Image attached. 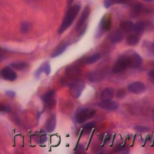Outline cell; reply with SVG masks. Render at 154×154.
Listing matches in <instances>:
<instances>
[{"instance_id": "1", "label": "cell", "mask_w": 154, "mask_h": 154, "mask_svg": "<svg viewBox=\"0 0 154 154\" xmlns=\"http://www.w3.org/2000/svg\"><path fill=\"white\" fill-rule=\"evenodd\" d=\"M80 10L79 5H75L70 7L67 11L62 23L58 29V33L61 34L64 32L69 26H71L75 19L77 16Z\"/></svg>"}, {"instance_id": "2", "label": "cell", "mask_w": 154, "mask_h": 154, "mask_svg": "<svg viewBox=\"0 0 154 154\" xmlns=\"http://www.w3.org/2000/svg\"><path fill=\"white\" fill-rule=\"evenodd\" d=\"M96 112V109L91 108H86L80 109L76 112L75 116V121L79 124L84 123L87 120L91 119L95 115Z\"/></svg>"}, {"instance_id": "3", "label": "cell", "mask_w": 154, "mask_h": 154, "mask_svg": "<svg viewBox=\"0 0 154 154\" xmlns=\"http://www.w3.org/2000/svg\"><path fill=\"white\" fill-rule=\"evenodd\" d=\"M85 82L81 79H75L70 84L69 91L74 98H78L85 88Z\"/></svg>"}, {"instance_id": "4", "label": "cell", "mask_w": 154, "mask_h": 154, "mask_svg": "<svg viewBox=\"0 0 154 154\" xmlns=\"http://www.w3.org/2000/svg\"><path fill=\"white\" fill-rule=\"evenodd\" d=\"M128 67H129V65L127 58L125 55H123L116 60L112 67V72L114 73H119L123 72Z\"/></svg>"}, {"instance_id": "5", "label": "cell", "mask_w": 154, "mask_h": 154, "mask_svg": "<svg viewBox=\"0 0 154 154\" xmlns=\"http://www.w3.org/2000/svg\"><path fill=\"white\" fill-rule=\"evenodd\" d=\"M126 57L128 62L129 67L132 69H138L141 67L142 64V58L138 54L133 52Z\"/></svg>"}, {"instance_id": "6", "label": "cell", "mask_w": 154, "mask_h": 154, "mask_svg": "<svg viewBox=\"0 0 154 154\" xmlns=\"http://www.w3.org/2000/svg\"><path fill=\"white\" fill-rule=\"evenodd\" d=\"M0 76L2 79L8 81H14L17 78L16 73L10 67H5L2 69L0 71Z\"/></svg>"}, {"instance_id": "7", "label": "cell", "mask_w": 154, "mask_h": 154, "mask_svg": "<svg viewBox=\"0 0 154 154\" xmlns=\"http://www.w3.org/2000/svg\"><path fill=\"white\" fill-rule=\"evenodd\" d=\"M98 106L103 109L107 110V111H114L116 110L119 105L117 102L112 100L111 99L109 100H102V101L99 102L97 103Z\"/></svg>"}, {"instance_id": "8", "label": "cell", "mask_w": 154, "mask_h": 154, "mask_svg": "<svg viewBox=\"0 0 154 154\" xmlns=\"http://www.w3.org/2000/svg\"><path fill=\"white\" fill-rule=\"evenodd\" d=\"M128 90L129 92L134 94H141L146 90L145 85L139 81L134 82L128 85Z\"/></svg>"}, {"instance_id": "9", "label": "cell", "mask_w": 154, "mask_h": 154, "mask_svg": "<svg viewBox=\"0 0 154 154\" xmlns=\"http://www.w3.org/2000/svg\"><path fill=\"white\" fill-rule=\"evenodd\" d=\"M105 76V72L102 70H96L88 72L87 78L92 82H97L100 81Z\"/></svg>"}, {"instance_id": "10", "label": "cell", "mask_w": 154, "mask_h": 154, "mask_svg": "<svg viewBox=\"0 0 154 154\" xmlns=\"http://www.w3.org/2000/svg\"><path fill=\"white\" fill-rule=\"evenodd\" d=\"M89 14H90V7H89V6L86 5L85 8L82 11V12L81 13V15L80 16V18H79V20L78 21L77 24L76 25L75 28H76V31H78L81 29V28L82 27V26L85 23L87 19L88 18Z\"/></svg>"}, {"instance_id": "11", "label": "cell", "mask_w": 154, "mask_h": 154, "mask_svg": "<svg viewBox=\"0 0 154 154\" xmlns=\"http://www.w3.org/2000/svg\"><path fill=\"white\" fill-rule=\"evenodd\" d=\"M112 25V20L111 15L106 14L105 15L100 21V28L103 31H107L111 29Z\"/></svg>"}, {"instance_id": "12", "label": "cell", "mask_w": 154, "mask_h": 154, "mask_svg": "<svg viewBox=\"0 0 154 154\" xmlns=\"http://www.w3.org/2000/svg\"><path fill=\"white\" fill-rule=\"evenodd\" d=\"M123 38V34L121 30L116 29L113 31L108 36L109 41L112 43H117L122 40Z\"/></svg>"}, {"instance_id": "13", "label": "cell", "mask_w": 154, "mask_h": 154, "mask_svg": "<svg viewBox=\"0 0 154 154\" xmlns=\"http://www.w3.org/2000/svg\"><path fill=\"white\" fill-rule=\"evenodd\" d=\"M57 123L56 116L55 114H52L46 120L45 123V129L49 132H51L54 131Z\"/></svg>"}, {"instance_id": "14", "label": "cell", "mask_w": 154, "mask_h": 154, "mask_svg": "<svg viewBox=\"0 0 154 154\" xmlns=\"http://www.w3.org/2000/svg\"><path fill=\"white\" fill-rule=\"evenodd\" d=\"M81 70L79 68L75 66H70L66 70V75L69 78H72L79 75Z\"/></svg>"}, {"instance_id": "15", "label": "cell", "mask_w": 154, "mask_h": 154, "mask_svg": "<svg viewBox=\"0 0 154 154\" xmlns=\"http://www.w3.org/2000/svg\"><path fill=\"white\" fill-rule=\"evenodd\" d=\"M114 94V90L112 87H107L103 88L100 94L101 100L112 99Z\"/></svg>"}, {"instance_id": "16", "label": "cell", "mask_w": 154, "mask_h": 154, "mask_svg": "<svg viewBox=\"0 0 154 154\" xmlns=\"http://www.w3.org/2000/svg\"><path fill=\"white\" fill-rule=\"evenodd\" d=\"M51 66L49 63L45 62L43 63L35 71V76L36 77H39L40 75L43 72L45 73L46 75H49L51 73Z\"/></svg>"}, {"instance_id": "17", "label": "cell", "mask_w": 154, "mask_h": 154, "mask_svg": "<svg viewBox=\"0 0 154 154\" xmlns=\"http://www.w3.org/2000/svg\"><path fill=\"white\" fill-rule=\"evenodd\" d=\"M134 23L130 20H125L120 23V27L122 31L126 33H128L133 31Z\"/></svg>"}, {"instance_id": "18", "label": "cell", "mask_w": 154, "mask_h": 154, "mask_svg": "<svg viewBox=\"0 0 154 154\" xmlns=\"http://www.w3.org/2000/svg\"><path fill=\"white\" fill-rule=\"evenodd\" d=\"M140 40L139 35L135 34H129L126 37V43L129 46H134L138 44Z\"/></svg>"}, {"instance_id": "19", "label": "cell", "mask_w": 154, "mask_h": 154, "mask_svg": "<svg viewBox=\"0 0 154 154\" xmlns=\"http://www.w3.org/2000/svg\"><path fill=\"white\" fill-rule=\"evenodd\" d=\"M144 28H145V24L144 23V22L141 21H139L136 22L134 24L133 31L135 32V34L140 36L143 32Z\"/></svg>"}, {"instance_id": "20", "label": "cell", "mask_w": 154, "mask_h": 154, "mask_svg": "<svg viewBox=\"0 0 154 154\" xmlns=\"http://www.w3.org/2000/svg\"><path fill=\"white\" fill-rule=\"evenodd\" d=\"M47 140L46 135L42 132H40L38 134H35L34 137V140L38 144H44Z\"/></svg>"}, {"instance_id": "21", "label": "cell", "mask_w": 154, "mask_h": 154, "mask_svg": "<svg viewBox=\"0 0 154 154\" xmlns=\"http://www.w3.org/2000/svg\"><path fill=\"white\" fill-rule=\"evenodd\" d=\"M67 45L66 44H61V45H60L56 48V49L52 53L51 57H52V58H54V57H57L58 55H61L66 50V49L67 48Z\"/></svg>"}, {"instance_id": "22", "label": "cell", "mask_w": 154, "mask_h": 154, "mask_svg": "<svg viewBox=\"0 0 154 154\" xmlns=\"http://www.w3.org/2000/svg\"><path fill=\"white\" fill-rule=\"evenodd\" d=\"M11 67L17 70H23L26 69L28 67V63L26 62H17V63H12L10 64Z\"/></svg>"}, {"instance_id": "23", "label": "cell", "mask_w": 154, "mask_h": 154, "mask_svg": "<svg viewBox=\"0 0 154 154\" xmlns=\"http://www.w3.org/2000/svg\"><path fill=\"white\" fill-rule=\"evenodd\" d=\"M96 125L95 122H90L82 126V133L84 132L85 134H88Z\"/></svg>"}, {"instance_id": "24", "label": "cell", "mask_w": 154, "mask_h": 154, "mask_svg": "<svg viewBox=\"0 0 154 154\" xmlns=\"http://www.w3.org/2000/svg\"><path fill=\"white\" fill-rule=\"evenodd\" d=\"M142 7H143V5L141 3L136 2V3L134 4L132 6V12H131L132 16L133 17L137 16L138 14L139 13V12L140 11V10H141Z\"/></svg>"}, {"instance_id": "25", "label": "cell", "mask_w": 154, "mask_h": 154, "mask_svg": "<svg viewBox=\"0 0 154 154\" xmlns=\"http://www.w3.org/2000/svg\"><path fill=\"white\" fill-rule=\"evenodd\" d=\"M100 54L96 53L87 58V60H86V64H93L95 62H96L97 60H99L100 59Z\"/></svg>"}, {"instance_id": "26", "label": "cell", "mask_w": 154, "mask_h": 154, "mask_svg": "<svg viewBox=\"0 0 154 154\" xmlns=\"http://www.w3.org/2000/svg\"><path fill=\"white\" fill-rule=\"evenodd\" d=\"M54 94H55V91L54 90H50L42 96V99L44 102H46V101L53 98Z\"/></svg>"}, {"instance_id": "27", "label": "cell", "mask_w": 154, "mask_h": 154, "mask_svg": "<svg viewBox=\"0 0 154 154\" xmlns=\"http://www.w3.org/2000/svg\"><path fill=\"white\" fill-rule=\"evenodd\" d=\"M30 28V25L28 22H23L20 25V31L23 34H25L28 32Z\"/></svg>"}, {"instance_id": "28", "label": "cell", "mask_w": 154, "mask_h": 154, "mask_svg": "<svg viewBox=\"0 0 154 154\" xmlns=\"http://www.w3.org/2000/svg\"><path fill=\"white\" fill-rule=\"evenodd\" d=\"M133 129L136 131H138L139 132H145L148 131L150 129L148 127L144 126H141V125H135L133 127Z\"/></svg>"}, {"instance_id": "29", "label": "cell", "mask_w": 154, "mask_h": 154, "mask_svg": "<svg viewBox=\"0 0 154 154\" xmlns=\"http://www.w3.org/2000/svg\"><path fill=\"white\" fill-rule=\"evenodd\" d=\"M45 103V105L46 107L49 109H52L54 108L56 105V100L54 98L51 99L50 100L46 101Z\"/></svg>"}, {"instance_id": "30", "label": "cell", "mask_w": 154, "mask_h": 154, "mask_svg": "<svg viewBox=\"0 0 154 154\" xmlns=\"http://www.w3.org/2000/svg\"><path fill=\"white\" fill-rule=\"evenodd\" d=\"M10 111V107L9 105L0 102V112H8Z\"/></svg>"}, {"instance_id": "31", "label": "cell", "mask_w": 154, "mask_h": 154, "mask_svg": "<svg viewBox=\"0 0 154 154\" xmlns=\"http://www.w3.org/2000/svg\"><path fill=\"white\" fill-rule=\"evenodd\" d=\"M126 94V91L123 88H121V89H119L117 91V94H116V96L117 98L119 99H122L123 97H125Z\"/></svg>"}, {"instance_id": "32", "label": "cell", "mask_w": 154, "mask_h": 154, "mask_svg": "<svg viewBox=\"0 0 154 154\" xmlns=\"http://www.w3.org/2000/svg\"><path fill=\"white\" fill-rule=\"evenodd\" d=\"M148 77L150 82L154 84V69L150 70L148 72Z\"/></svg>"}, {"instance_id": "33", "label": "cell", "mask_w": 154, "mask_h": 154, "mask_svg": "<svg viewBox=\"0 0 154 154\" xmlns=\"http://www.w3.org/2000/svg\"><path fill=\"white\" fill-rule=\"evenodd\" d=\"M129 1L130 0H111L113 5L116 4H125Z\"/></svg>"}, {"instance_id": "34", "label": "cell", "mask_w": 154, "mask_h": 154, "mask_svg": "<svg viewBox=\"0 0 154 154\" xmlns=\"http://www.w3.org/2000/svg\"><path fill=\"white\" fill-rule=\"evenodd\" d=\"M148 50L150 54L154 55V42L151 43V44L149 45L148 48Z\"/></svg>"}, {"instance_id": "35", "label": "cell", "mask_w": 154, "mask_h": 154, "mask_svg": "<svg viewBox=\"0 0 154 154\" xmlns=\"http://www.w3.org/2000/svg\"><path fill=\"white\" fill-rule=\"evenodd\" d=\"M5 94L10 96V97H14L15 95H16V93L14 91H11V90H8V91H6L5 92Z\"/></svg>"}, {"instance_id": "36", "label": "cell", "mask_w": 154, "mask_h": 154, "mask_svg": "<svg viewBox=\"0 0 154 154\" xmlns=\"http://www.w3.org/2000/svg\"><path fill=\"white\" fill-rule=\"evenodd\" d=\"M93 134H94V131H92V133H91V134L90 138V139H89V141H88V144H87V149H86V150H87V149H88V146H89V144H90V142H91V138H92V137H93Z\"/></svg>"}, {"instance_id": "37", "label": "cell", "mask_w": 154, "mask_h": 154, "mask_svg": "<svg viewBox=\"0 0 154 154\" xmlns=\"http://www.w3.org/2000/svg\"><path fill=\"white\" fill-rule=\"evenodd\" d=\"M73 2V0H68V1H67V4H68V5L70 6V5L72 4Z\"/></svg>"}, {"instance_id": "38", "label": "cell", "mask_w": 154, "mask_h": 154, "mask_svg": "<svg viewBox=\"0 0 154 154\" xmlns=\"http://www.w3.org/2000/svg\"><path fill=\"white\" fill-rule=\"evenodd\" d=\"M143 1L148 2H154V0H143Z\"/></svg>"}, {"instance_id": "39", "label": "cell", "mask_w": 154, "mask_h": 154, "mask_svg": "<svg viewBox=\"0 0 154 154\" xmlns=\"http://www.w3.org/2000/svg\"><path fill=\"white\" fill-rule=\"evenodd\" d=\"M2 56L0 55V62L2 61Z\"/></svg>"}, {"instance_id": "40", "label": "cell", "mask_w": 154, "mask_h": 154, "mask_svg": "<svg viewBox=\"0 0 154 154\" xmlns=\"http://www.w3.org/2000/svg\"><path fill=\"white\" fill-rule=\"evenodd\" d=\"M153 112H154V108H153Z\"/></svg>"}]
</instances>
